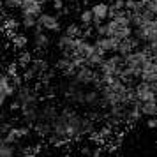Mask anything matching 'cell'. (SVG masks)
Wrapping results in <instances>:
<instances>
[{"instance_id":"obj_1","label":"cell","mask_w":157,"mask_h":157,"mask_svg":"<svg viewBox=\"0 0 157 157\" xmlns=\"http://www.w3.org/2000/svg\"><path fill=\"white\" fill-rule=\"evenodd\" d=\"M74 81L78 83L79 86H88V85H101V74L99 72H95V69L94 67H90V65H81L78 71H76V74H74Z\"/></svg>"},{"instance_id":"obj_2","label":"cell","mask_w":157,"mask_h":157,"mask_svg":"<svg viewBox=\"0 0 157 157\" xmlns=\"http://www.w3.org/2000/svg\"><path fill=\"white\" fill-rule=\"evenodd\" d=\"M109 7H111V4L102 2V0H97L92 7H90L92 9V14H94V23H92L94 29H97L99 25L108 21V18H109Z\"/></svg>"},{"instance_id":"obj_3","label":"cell","mask_w":157,"mask_h":157,"mask_svg":"<svg viewBox=\"0 0 157 157\" xmlns=\"http://www.w3.org/2000/svg\"><path fill=\"white\" fill-rule=\"evenodd\" d=\"M16 90H18V88H16V85L13 83L9 72L6 71L2 74V81H0V102L6 104L9 97H14L16 95Z\"/></svg>"},{"instance_id":"obj_4","label":"cell","mask_w":157,"mask_h":157,"mask_svg":"<svg viewBox=\"0 0 157 157\" xmlns=\"http://www.w3.org/2000/svg\"><path fill=\"white\" fill-rule=\"evenodd\" d=\"M39 27H43L46 32H60L62 30V25H60V20L58 16L50 14V13H43L39 16Z\"/></svg>"},{"instance_id":"obj_5","label":"cell","mask_w":157,"mask_h":157,"mask_svg":"<svg viewBox=\"0 0 157 157\" xmlns=\"http://www.w3.org/2000/svg\"><path fill=\"white\" fill-rule=\"evenodd\" d=\"M76 44H78V37L74 36L62 34L58 37V50L62 51V55H74L76 53Z\"/></svg>"},{"instance_id":"obj_6","label":"cell","mask_w":157,"mask_h":157,"mask_svg":"<svg viewBox=\"0 0 157 157\" xmlns=\"http://www.w3.org/2000/svg\"><path fill=\"white\" fill-rule=\"evenodd\" d=\"M152 20H155V14H154V13H150L147 7L138 9V11H132V13H131V25H132V29L141 27V25L152 21Z\"/></svg>"},{"instance_id":"obj_7","label":"cell","mask_w":157,"mask_h":157,"mask_svg":"<svg viewBox=\"0 0 157 157\" xmlns=\"http://www.w3.org/2000/svg\"><path fill=\"white\" fill-rule=\"evenodd\" d=\"M120 39H115V37H109V36H104V37H97L95 39V44L99 46L101 50L104 53H118L120 50Z\"/></svg>"},{"instance_id":"obj_8","label":"cell","mask_w":157,"mask_h":157,"mask_svg":"<svg viewBox=\"0 0 157 157\" xmlns=\"http://www.w3.org/2000/svg\"><path fill=\"white\" fill-rule=\"evenodd\" d=\"M32 44L36 46L37 50H46L48 44H50V37L44 34V29L37 25L36 30H34V37H32Z\"/></svg>"},{"instance_id":"obj_9","label":"cell","mask_w":157,"mask_h":157,"mask_svg":"<svg viewBox=\"0 0 157 157\" xmlns=\"http://www.w3.org/2000/svg\"><path fill=\"white\" fill-rule=\"evenodd\" d=\"M140 41L136 39L134 36H131V37H127V39H124L120 43V50H118V55H122V57H127L129 53H132L134 50H138L140 48Z\"/></svg>"},{"instance_id":"obj_10","label":"cell","mask_w":157,"mask_h":157,"mask_svg":"<svg viewBox=\"0 0 157 157\" xmlns=\"http://www.w3.org/2000/svg\"><path fill=\"white\" fill-rule=\"evenodd\" d=\"M140 109H141L143 117H157V99L155 101H147V102H140Z\"/></svg>"},{"instance_id":"obj_11","label":"cell","mask_w":157,"mask_h":157,"mask_svg":"<svg viewBox=\"0 0 157 157\" xmlns=\"http://www.w3.org/2000/svg\"><path fill=\"white\" fill-rule=\"evenodd\" d=\"M0 157H16V143L2 140L0 145Z\"/></svg>"},{"instance_id":"obj_12","label":"cell","mask_w":157,"mask_h":157,"mask_svg":"<svg viewBox=\"0 0 157 157\" xmlns=\"http://www.w3.org/2000/svg\"><path fill=\"white\" fill-rule=\"evenodd\" d=\"M37 23H39V18H36V16H30V14H21V27L25 30L36 29Z\"/></svg>"},{"instance_id":"obj_13","label":"cell","mask_w":157,"mask_h":157,"mask_svg":"<svg viewBox=\"0 0 157 157\" xmlns=\"http://www.w3.org/2000/svg\"><path fill=\"white\" fill-rule=\"evenodd\" d=\"M79 23L85 25V27H92V23H94L92 9H85V11H81V14H79Z\"/></svg>"},{"instance_id":"obj_14","label":"cell","mask_w":157,"mask_h":157,"mask_svg":"<svg viewBox=\"0 0 157 157\" xmlns=\"http://www.w3.org/2000/svg\"><path fill=\"white\" fill-rule=\"evenodd\" d=\"M32 67H34V71H36L37 74H41V72L48 71V62L43 60V58H36V60L32 62Z\"/></svg>"},{"instance_id":"obj_15","label":"cell","mask_w":157,"mask_h":157,"mask_svg":"<svg viewBox=\"0 0 157 157\" xmlns=\"http://www.w3.org/2000/svg\"><path fill=\"white\" fill-rule=\"evenodd\" d=\"M18 64L21 65L23 69H27L29 65H32V55L27 53V51H23L21 55H20V60H18Z\"/></svg>"},{"instance_id":"obj_16","label":"cell","mask_w":157,"mask_h":157,"mask_svg":"<svg viewBox=\"0 0 157 157\" xmlns=\"http://www.w3.org/2000/svg\"><path fill=\"white\" fill-rule=\"evenodd\" d=\"M2 6H4V9H7V11H14V9H20L21 0H2Z\"/></svg>"},{"instance_id":"obj_17","label":"cell","mask_w":157,"mask_h":157,"mask_svg":"<svg viewBox=\"0 0 157 157\" xmlns=\"http://www.w3.org/2000/svg\"><path fill=\"white\" fill-rule=\"evenodd\" d=\"M13 43H14L18 48H23V46L27 44V39H25L23 36H14V37H13Z\"/></svg>"},{"instance_id":"obj_18","label":"cell","mask_w":157,"mask_h":157,"mask_svg":"<svg viewBox=\"0 0 157 157\" xmlns=\"http://www.w3.org/2000/svg\"><path fill=\"white\" fill-rule=\"evenodd\" d=\"M51 2H53V7L57 9V11L64 9V0H51Z\"/></svg>"},{"instance_id":"obj_19","label":"cell","mask_w":157,"mask_h":157,"mask_svg":"<svg viewBox=\"0 0 157 157\" xmlns=\"http://www.w3.org/2000/svg\"><path fill=\"white\" fill-rule=\"evenodd\" d=\"M69 2H72V4H78V2H81V0H69Z\"/></svg>"}]
</instances>
